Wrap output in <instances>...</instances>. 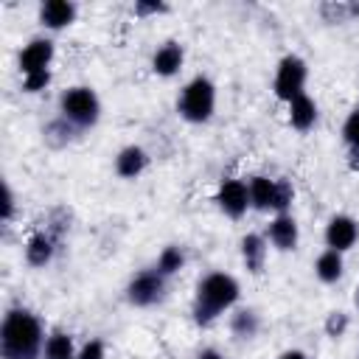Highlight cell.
I'll return each instance as SVG.
<instances>
[{
  "mask_svg": "<svg viewBox=\"0 0 359 359\" xmlns=\"http://www.w3.org/2000/svg\"><path fill=\"white\" fill-rule=\"evenodd\" d=\"M241 286L233 275L227 272H210L196 283V297H194V320L196 325H210L219 314L230 311L238 303Z\"/></svg>",
  "mask_w": 359,
  "mask_h": 359,
  "instance_id": "cell-2",
  "label": "cell"
},
{
  "mask_svg": "<svg viewBox=\"0 0 359 359\" xmlns=\"http://www.w3.org/2000/svg\"><path fill=\"white\" fill-rule=\"evenodd\" d=\"M266 241H269L275 250H280V252L294 250L297 241H300V227H297L294 216H292V213H275V219H272L269 227H266Z\"/></svg>",
  "mask_w": 359,
  "mask_h": 359,
  "instance_id": "cell-11",
  "label": "cell"
},
{
  "mask_svg": "<svg viewBox=\"0 0 359 359\" xmlns=\"http://www.w3.org/2000/svg\"><path fill=\"white\" fill-rule=\"evenodd\" d=\"M50 62H53V39H48V36H36L20 50V73L22 76L50 70Z\"/></svg>",
  "mask_w": 359,
  "mask_h": 359,
  "instance_id": "cell-10",
  "label": "cell"
},
{
  "mask_svg": "<svg viewBox=\"0 0 359 359\" xmlns=\"http://www.w3.org/2000/svg\"><path fill=\"white\" fill-rule=\"evenodd\" d=\"M348 325H351V317L345 314V311H331L328 317H325V337H331V339H339V337H345V331H348Z\"/></svg>",
  "mask_w": 359,
  "mask_h": 359,
  "instance_id": "cell-23",
  "label": "cell"
},
{
  "mask_svg": "<svg viewBox=\"0 0 359 359\" xmlns=\"http://www.w3.org/2000/svg\"><path fill=\"white\" fill-rule=\"evenodd\" d=\"M182 62H185L182 45L174 42V39H168V42H163V45L154 50V56H151V70H154L157 76H163V79H171V76H177V73L182 70Z\"/></svg>",
  "mask_w": 359,
  "mask_h": 359,
  "instance_id": "cell-14",
  "label": "cell"
},
{
  "mask_svg": "<svg viewBox=\"0 0 359 359\" xmlns=\"http://www.w3.org/2000/svg\"><path fill=\"white\" fill-rule=\"evenodd\" d=\"M278 359H309V353H303V351H297V348H289V351H283Z\"/></svg>",
  "mask_w": 359,
  "mask_h": 359,
  "instance_id": "cell-30",
  "label": "cell"
},
{
  "mask_svg": "<svg viewBox=\"0 0 359 359\" xmlns=\"http://www.w3.org/2000/svg\"><path fill=\"white\" fill-rule=\"evenodd\" d=\"M216 205L224 216L230 219H241L252 205H250V188L244 180H222L219 191H216Z\"/></svg>",
  "mask_w": 359,
  "mask_h": 359,
  "instance_id": "cell-8",
  "label": "cell"
},
{
  "mask_svg": "<svg viewBox=\"0 0 359 359\" xmlns=\"http://www.w3.org/2000/svg\"><path fill=\"white\" fill-rule=\"evenodd\" d=\"M76 356H79L76 342L65 331H53L42 345V359H76Z\"/></svg>",
  "mask_w": 359,
  "mask_h": 359,
  "instance_id": "cell-20",
  "label": "cell"
},
{
  "mask_svg": "<svg viewBox=\"0 0 359 359\" xmlns=\"http://www.w3.org/2000/svg\"><path fill=\"white\" fill-rule=\"evenodd\" d=\"M196 359H224L219 351H213V348H205V351H199L196 353Z\"/></svg>",
  "mask_w": 359,
  "mask_h": 359,
  "instance_id": "cell-31",
  "label": "cell"
},
{
  "mask_svg": "<svg viewBox=\"0 0 359 359\" xmlns=\"http://www.w3.org/2000/svg\"><path fill=\"white\" fill-rule=\"evenodd\" d=\"M356 241H359V222L353 216L337 213V216L328 219V224H325V244H328V250L348 252Z\"/></svg>",
  "mask_w": 359,
  "mask_h": 359,
  "instance_id": "cell-9",
  "label": "cell"
},
{
  "mask_svg": "<svg viewBox=\"0 0 359 359\" xmlns=\"http://www.w3.org/2000/svg\"><path fill=\"white\" fill-rule=\"evenodd\" d=\"M261 331V317L255 309H236L230 317V334L236 339H252Z\"/></svg>",
  "mask_w": 359,
  "mask_h": 359,
  "instance_id": "cell-19",
  "label": "cell"
},
{
  "mask_svg": "<svg viewBox=\"0 0 359 359\" xmlns=\"http://www.w3.org/2000/svg\"><path fill=\"white\" fill-rule=\"evenodd\" d=\"M165 11H168L165 3H149V0L135 3V17H151V14H165Z\"/></svg>",
  "mask_w": 359,
  "mask_h": 359,
  "instance_id": "cell-28",
  "label": "cell"
},
{
  "mask_svg": "<svg viewBox=\"0 0 359 359\" xmlns=\"http://www.w3.org/2000/svg\"><path fill=\"white\" fill-rule=\"evenodd\" d=\"M289 123L297 132H309L317 123V101L311 95H297L294 101H289Z\"/></svg>",
  "mask_w": 359,
  "mask_h": 359,
  "instance_id": "cell-16",
  "label": "cell"
},
{
  "mask_svg": "<svg viewBox=\"0 0 359 359\" xmlns=\"http://www.w3.org/2000/svg\"><path fill=\"white\" fill-rule=\"evenodd\" d=\"M165 297V278L157 269L137 272L126 286V300L137 309H149Z\"/></svg>",
  "mask_w": 359,
  "mask_h": 359,
  "instance_id": "cell-7",
  "label": "cell"
},
{
  "mask_svg": "<svg viewBox=\"0 0 359 359\" xmlns=\"http://www.w3.org/2000/svg\"><path fill=\"white\" fill-rule=\"evenodd\" d=\"M185 266V252H182V247H163V252L157 255V272L163 275V278H171V275H177L180 269Z\"/></svg>",
  "mask_w": 359,
  "mask_h": 359,
  "instance_id": "cell-22",
  "label": "cell"
},
{
  "mask_svg": "<svg viewBox=\"0 0 359 359\" xmlns=\"http://www.w3.org/2000/svg\"><path fill=\"white\" fill-rule=\"evenodd\" d=\"M59 112L76 129H87V126H95L98 123V118H101V101H98V95H95L93 87L76 84V87H67L59 95Z\"/></svg>",
  "mask_w": 359,
  "mask_h": 359,
  "instance_id": "cell-4",
  "label": "cell"
},
{
  "mask_svg": "<svg viewBox=\"0 0 359 359\" xmlns=\"http://www.w3.org/2000/svg\"><path fill=\"white\" fill-rule=\"evenodd\" d=\"M216 109V87L208 76H194L177 98V112L188 123H208Z\"/></svg>",
  "mask_w": 359,
  "mask_h": 359,
  "instance_id": "cell-3",
  "label": "cell"
},
{
  "mask_svg": "<svg viewBox=\"0 0 359 359\" xmlns=\"http://www.w3.org/2000/svg\"><path fill=\"white\" fill-rule=\"evenodd\" d=\"M353 303H356V309H359V286H356V294H353Z\"/></svg>",
  "mask_w": 359,
  "mask_h": 359,
  "instance_id": "cell-32",
  "label": "cell"
},
{
  "mask_svg": "<svg viewBox=\"0 0 359 359\" xmlns=\"http://www.w3.org/2000/svg\"><path fill=\"white\" fill-rule=\"evenodd\" d=\"M241 261L247 266V272L258 275L266 264V238L261 233H247L241 238Z\"/></svg>",
  "mask_w": 359,
  "mask_h": 359,
  "instance_id": "cell-17",
  "label": "cell"
},
{
  "mask_svg": "<svg viewBox=\"0 0 359 359\" xmlns=\"http://www.w3.org/2000/svg\"><path fill=\"white\" fill-rule=\"evenodd\" d=\"M42 323L28 309H11L0 325L3 359H36L42 353Z\"/></svg>",
  "mask_w": 359,
  "mask_h": 359,
  "instance_id": "cell-1",
  "label": "cell"
},
{
  "mask_svg": "<svg viewBox=\"0 0 359 359\" xmlns=\"http://www.w3.org/2000/svg\"><path fill=\"white\" fill-rule=\"evenodd\" d=\"M247 188H250V205L264 213H269V210L286 213V208L294 199V188L289 180H272V177L255 174V177H250Z\"/></svg>",
  "mask_w": 359,
  "mask_h": 359,
  "instance_id": "cell-5",
  "label": "cell"
},
{
  "mask_svg": "<svg viewBox=\"0 0 359 359\" xmlns=\"http://www.w3.org/2000/svg\"><path fill=\"white\" fill-rule=\"evenodd\" d=\"M14 208H17V199H14V191L8 182H3V224H8L14 219Z\"/></svg>",
  "mask_w": 359,
  "mask_h": 359,
  "instance_id": "cell-29",
  "label": "cell"
},
{
  "mask_svg": "<svg viewBox=\"0 0 359 359\" xmlns=\"http://www.w3.org/2000/svg\"><path fill=\"white\" fill-rule=\"evenodd\" d=\"M342 272H345L342 252H337V250H323V252L317 255V261H314V275H317V280H323V283H337V280L342 278Z\"/></svg>",
  "mask_w": 359,
  "mask_h": 359,
  "instance_id": "cell-18",
  "label": "cell"
},
{
  "mask_svg": "<svg viewBox=\"0 0 359 359\" xmlns=\"http://www.w3.org/2000/svg\"><path fill=\"white\" fill-rule=\"evenodd\" d=\"M76 14H79V8L70 0H45L39 6V22L48 31H62V28L73 25L76 22Z\"/></svg>",
  "mask_w": 359,
  "mask_h": 359,
  "instance_id": "cell-12",
  "label": "cell"
},
{
  "mask_svg": "<svg viewBox=\"0 0 359 359\" xmlns=\"http://www.w3.org/2000/svg\"><path fill=\"white\" fill-rule=\"evenodd\" d=\"M73 135H76V126L70 121H65V118H56L42 129V137H45V143L50 149H65L73 140Z\"/></svg>",
  "mask_w": 359,
  "mask_h": 359,
  "instance_id": "cell-21",
  "label": "cell"
},
{
  "mask_svg": "<svg viewBox=\"0 0 359 359\" xmlns=\"http://www.w3.org/2000/svg\"><path fill=\"white\" fill-rule=\"evenodd\" d=\"M76 359H107V351H104V342L101 339H90L79 348V356Z\"/></svg>",
  "mask_w": 359,
  "mask_h": 359,
  "instance_id": "cell-27",
  "label": "cell"
},
{
  "mask_svg": "<svg viewBox=\"0 0 359 359\" xmlns=\"http://www.w3.org/2000/svg\"><path fill=\"white\" fill-rule=\"evenodd\" d=\"M48 84H50V70H42V73H31V76H22V90H25V93H42Z\"/></svg>",
  "mask_w": 359,
  "mask_h": 359,
  "instance_id": "cell-26",
  "label": "cell"
},
{
  "mask_svg": "<svg viewBox=\"0 0 359 359\" xmlns=\"http://www.w3.org/2000/svg\"><path fill=\"white\" fill-rule=\"evenodd\" d=\"M56 244H59V236H53L50 230L31 233L25 241V261L31 266H48L56 255Z\"/></svg>",
  "mask_w": 359,
  "mask_h": 359,
  "instance_id": "cell-13",
  "label": "cell"
},
{
  "mask_svg": "<svg viewBox=\"0 0 359 359\" xmlns=\"http://www.w3.org/2000/svg\"><path fill=\"white\" fill-rule=\"evenodd\" d=\"M342 140L351 146V151H359V107L351 109V115L342 123Z\"/></svg>",
  "mask_w": 359,
  "mask_h": 359,
  "instance_id": "cell-24",
  "label": "cell"
},
{
  "mask_svg": "<svg viewBox=\"0 0 359 359\" xmlns=\"http://www.w3.org/2000/svg\"><path fill=\"white\" fill-rule=\"evenodd\" d=\"M359 8L356 6H348V3H325L323 6V14L328 17V22H345L351 14H356Z\"/></svg>",
  "mask_w": 359,
  "mask_h": 359,
  "instance_id": "cell-25",
  "label": "cell"
},
{
  "mask_svg": "<svg viewBox=\"0 0 359 359\" xmlns=\"http://www.w3.org/2000/svg\"><path fill=\"white\" fill-rule=\"evenodd\" d=\"M306 79H309V65L297 56V53H286L280 62H278V70H275V81H272V90L280 101H294L297 95L306 93Z\"/></svg>",
  "mask_w": 359,
  "mask_h": 359,
  "instance_id": "cell-6",
  "label": "cell"
},
{
  "mask_svg": "<svg viewBox=\"0 0 359 359\" xmlns=\"http://www.w3.org/2000/svg\"><path fill=\"white\" fill-rule=\"evenodd\" d=\"M149 165V154L143 146H123L115 157V174L123 177V180H137Z\"/></svg>",
  "mask_w": 359,
  "mask_h": 359,
  "instance_id": "cell-15",
  "label": "cell"
}]
</instances>
